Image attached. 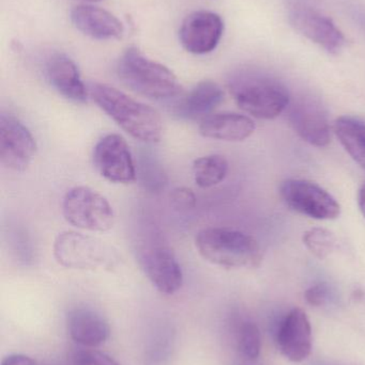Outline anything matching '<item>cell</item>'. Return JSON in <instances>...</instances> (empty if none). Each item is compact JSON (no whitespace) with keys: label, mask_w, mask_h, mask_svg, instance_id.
Masks as SVG:
<instances>
[{"label":"cell","mask_w":365,"mask_h":365,"mask_svg":"<svg viewBox=\"0 0 365 365\" xmlns=\"http://www.w3.org/2000/svg\"><path fill=\"white\" fill-rule=\"evenodd\" d=\"M227 87L239 108L257 119H274L286 110L291 102L286 85L256 68L234 71L227 78Z\"/></svg>","instance_id":"cell-1"},{"label":"cell","mask_w":365,"mask_h":365,"mask_svg":"<svg viewBox=\"0 0 365 365\" xmlns=\"http://www.w3.org/2000/svg\"><path fill=\"white\" fill-rule=\"evenodd\" d=\"M88 92L94 102L133 138L146 143L160 141L162 120L156 109L105 83H90Z\"/></svg>","instance_id":"cell-2"},{"label":"cell","mask_w":365,"mask_h":365,"mask_svg":"<svg viewBox=\"0 0 365 365\" xmlns=\"http://www.w3.org/2000/svg\"><path fill=\"white\" fill-rule=\"evenodd\" d=\"M116 71L124 85L146 98L169 100L181 93V85L176 75L136 47H130L122 53Z\"/></svg>","instance_id":"cell-3"},{"label":"cell","mask_w":365,"mask_h":365,"mask_svg":"<svg viewBox=\"0 0 365 365\" xmlns=\"http://www.w3.org/2000/svg\"><path fill=\"white\" fill-rule=\"evenodd\" d=\"M199 255L210 263L225 268L257 267L263 259L254 237L225 227H208L196 236Z\"/></svg>","instance_id":"cell-4"},{"label":"cell","mask_w":365,"mask_h":365,"mask_svg":"<svg viewBox=\"0 0 365 365\" xmlns=\"http://www.w3.org/2000/svg\"><path fill=\"white\" fill-rule=\"evenodd\" d=\"M62 212L70 225L86 231H109L115 223V212L109 202L89 187L70 189L64 197Z\"/></svg>","instance_id":"cell-5"},{"label":"cell","mask_w":365,"mask_h":365,"mask_svg":"<svg viewBox=\"0 0 365 365\" xmlns=\"http://www.w3.org/2000/svg\"><path fill=\"white\" fill-rule=\"evenodd\" d=\"M54 255L58 263L66 267L94 269L109 267L117 255L96 238L76 232H62L54 242Z\"/></svg>","instance_id":"cell-6"},{"label":"cell","mask_w":365,"mask_h":365,"mask_svg":"<svg viewBox=\"0 0 365 365\" xmlns=\"http://www.w3.org/2000/svg\"><path fill=\"white\" fill-rule=\"evenodd\" d=\"M284 203L296 212L317 219L332 220L341 214V206L327 190L306 180H286L281 184Z\"/></svg>","instance_id":"cell-7"},{"label":"cell","mask_w":365,"mask_h":365,"mask_svg":"<svg viewBox=\"0 0 365 365\" xmlns=\"http://www.w3.org/2000/svg\"><path fill=\"white\" fill-rule=\"evenodd\" d=\"M289 123L298 136L317 148L327 147L331 140L327 110L311 94L291 96L286 108Z\"/></svg>","instance_id":"cell-8"},{"label":"cell","mask_w":365,"mask_h":365,"mask_svg":"<svg viewBox=\"0 0 365 365\" xmlns=\"http://www.w3.org/2000/svg\"><path fill=\"white\" fill-rule=\"evenodd\" d=\"M96 170L107 181L130 184L136 180V169L126 141L117 134L103 137L94 148Z\"/></svg>","instance_id":"cell-9"},{"label":"cell","mask_w":365,"mask_h":365,"mask_svg":"<svg viewBox=\"0 0 365 365\" xmlns=\"http://www.w3.org/2000/svg\"><path fill=\"white\" fill-rule=\"evenodd\" d=\"M34 136L16 118L6 113L0 115V162L13 171L28 168L36 155Z\"/></svg>","instance_id":"cell-10"},{"label":"cell","mask_w":365,"mask_h":365,"mask_svg":"<svg viewBox=\"0 0 365 365\" xmlns=\"http://www.w3.org/2000/svg\"><path fill=\"white\" fill-rule=\"evenodd\" d=\"M289 19L296 31L327 53L336 55L346 45V38L334 21L313 9L304 6H291Z\"/></svg>","instance_id":"cell-11"},{"label":"cell","mask_w":365,"mask_h":365,"mask_svg":"<svg viewBox=\"0 0 365 365\" xmlns=\"http://www.w3.org/2000/svg\"><path fill=\"white\" fill-rule=\"evenodd\" d=\"M139 262L150 282L161 293L173 295L184 283L180 264L169 247L151 244L139 252Z\"/></svg>","instance_id":"cell-12"},{"label":"cell","mask_w":365,"mask_h":365,"mask_svg":"<svg viewBox=\"0 0 365 365\" xmlns=\"http://www.w3.org/2000/svg\"><path fill=\"white\" fill-rule=\"evenodd\" d=\"M223 32L224 23L220 15L211 11H194L182 21L179 40L189 53L206 55L216 48Z\"/></svg>","instance_id":"cell-13"},{"label":"cell","mask_w":365,"mask_h":365,"mask_svg":"<svg viewBox=\"0 0 365 365\" xmlns=\"http://www.w3.org/2000/svg\"><path fill=\"white\" fill-rule=\"evenodd\" d=\"M279 351L289 361L301 362L312 351V328L306 312L295 308L281 321L276 330Z\"/></svg>","instance_id":"cell-14"},{"label":"cell","mask_w":365,"mask_h":365,"mask_svg":"<svg viewBox=\"0 0 365 365\" xmlns=\"http://www.w3.org/2000/svg\"><path fill=\"white\" fill-rule=\"evenodd\" d=\"M70 17L79 31L96 40H116L124 32V25L115 15L91 4L74 6Z\"/></svg>","instance_id":"cell-15"},{"label":"cell","mask_w":365,"mask_h":365,"mask_svg":"<svg viewBox=\"0 0 365 365\" xmlns=\"http://www.w3.org/2000/svg\"><path fill=\"white\" fill-rule=\"evenodd\" d=\"M46 76L49 83L62 96L75 103L87 102L88 92L75 62L64 53L51 56L46 62Z\"/></svg>","instance_id":"cell-16"},{"label":"cell","mask_w":365,"mask_h":365,"mask_svg":"<svg viewBox=\"0 0 365 365\" xmlns=\"http://www.w3.org/2000/svg\"><path fill=\"white\" fill-rule=\"evenodd\" d=\"M68 331L74 342L86 347H96L109 340L111 329L100 313L79 307L69 313Z\"/></svg>","instance_id":"cell-17"},{"label":"cell","mask_w":365,"mask_h":365,"mask_svg":"<svg viewBox=\"0 0 365 365\" xmlns=\"http://www.w3.org/2000/svg\"><path fill=\"white\" fill-rule=\"evenodd\" d=\"M224 100L222 88L212 81H203L197 83L175 108L179 119H205Z\"/></svg>","instance_id":"cell-18"},{"label":"cell","mask_w":365,"mask_h":365,"mask_svg":"<svg viewBox=\"0 0 365 365\" xmlns=\"http://www.w3.org/2000/svg\"><path fill=\"white\" fill-rule=\"evenodd\" d=\"M255 123L246 115L216 113L201 120L199 133L205 138L222 141H244L254 133Z\"/></svg>","instance_id":"cell-19"},{"label":"cell","mask_w":365,"mask_h":365,"mask_svg":"<svg viewBox=\"0 0 365 365\" xmlns=\"http://www.w3.org/2000/svg\"><path fill=\"white\" fill-rule=\"evenodd\" d=\"M334 133L347 153L365 170V122L351 117L339 118Z\"/></svg>","instance_id":"cell-20"},{"label":"cell","mask_w":365,"mask_h":365,"mask_svg":"<svg viewBox=\"0 0 365 365\" xmlns=\"http://www.w3.org/2000/svg\"><path fill=\"white\" fill-rule=\"evenodd\" d=\"M229 173V163L221 155L199 158L193 164V173L197 186L210 188L224 181Z\"/></svg>","instance_id":"cell-21"},{"label":"cell","mask_w":365,"mask_h":365,"mask_svg":"<svg viewBox=\"0 0 365 365\" xmlns=\"http://www.w3.org/2000/svg\"><path fill=\"white\" fill-rule=\"evenodd\" d=\"M238 351L248 361H255L261 349V336L256 324L248 319L238 322L235 329Z\"/></svg>","instance_id":"cell-22"},{"label":"cell","mask_w":365,"mask_h":365,"mask_svg":"<svg viewBox=\"0 0 365 365\" xmlns=\"http://www.w3.org/2000/svg\"><path fill=\"white\" fill-rule=\"evenodd\" d=\"M304 242L306 248L319 259L329 257L338 248V240L331 232L321 227H315L306 232Z\"/></svg>","instance_id":"cell-23"},{"label":"cell","mask_w":365,"mask_h":365,"mask_svg":"<svg viewBox=\"0 0 365 365\" xmlns=\"http://www.w3.org/2000/svg\"><path fill=\"white\" fill-rule=\"evenodd\" d=\"M139 164V175L145 188L152 192H159L165 188L167 182L166 175L162 167L152 158V156L147 154L141 156Z\"/></svg>","instance_id":"cell-24"},{"label":"cell","mask_w":365,"mask_h":365,"mask_svg":"<svg viewBox=\"0 0 365 365\" xmlns=\"http://www.w3.org/2000/svg\"><path fill=\"white\" fill-rule=\"evenodd\" d=\"M334 289L328 283L321 282L306 289L304 297L306 302L313 307H323L334 299Z\"/></svg>","instance_id":"cell-25"},{"label":"cell","mask_w":365,"mask_h":365,"mask_svg":"<svg viewBox=\"0 0 365 365\" xmlns=\"http://www.w3.org/2000/svg\"><path fill=\"white\" fill-rule=\"evenodd\" d=\"M73 365H120L106 354L92 349L76 351L73 356Z\"/></svg>","instance_id":"cell-26"},{"label":"cell","mask_w":365,"mask_h":365,"mask_svg":"<svg viewBox=\"0 0 365 365\" xmlns=\"http://www.w3.org/2000/svg\"><path fill=\"white\" fill-rule=\"evenodd\" d=\"M171 203L178 210H193L196 206V195L186 187H178L171 191Z\"/></svg>","instance_id":"cell-27"},{"label":"cell","mask_w":365,"mask_h":365,"mask_svg":"<svg viewBox=\"0 0 365 365\" xmlns=\"http://www.w3.org/2000/svg\"><path fill=\"white\" fill-rule=\"evenodd\" d=\"M1 365H36L31 358L24 355H11L6 357Z\"/></svg>","instance_id":"cell-28"},{"label":"cell","mask_w":365,"mask_h":365,"mask_svg":"<svg viewBox=\"0 0 365 365\" xmlns=\"http://www.w3.org/2000/svg\"><path fill=\"white\" fill-rule=\"evenodd\" d=\"M358 204H359L360 210L365 218V184L362 185L358 195Z\"/></svg>","instance_id":"cell-29"},{"label":"cell","mask_w":365,"mask_h":365,"mask_svg":"<svg viewBox=\"0 0 365 365\" xmlns=\"http://www.w3.org/2000/svg\"><path fill=\"white\" fill-rule=\"evenodd\" d=\"M358 21H359L360 25L362 26V28L365 30V13L364 14H359L357 16Z\"/></svg>","instance_id":"cell-30"},{"label":"cell","mask_w":365,"mask_h":365,"mask_svg":"<svg viewBox=\"0 0 365 365\" xmlns=\"http://www.w3.org/2000/svg\"><path fill=\"white\" fill-rule=\"evenodd\" d=\"M84 1H87V2H98V1H101V0H84Z\"/></svg>","instance_id":"cell-31"},{"label":"cell","mask_w":365,"mask_h":365,"mask_svg":"<svg viewBox=\"0 0 365 365\" xmlns=\"http://www.w3.org/2000/svg\"><path fill=\"white\" fill-rule=\"evenodd\" d=\"M246 365H250V364H246Z\"/></svg>","instance_id":"cell-32"}]
</instances>
